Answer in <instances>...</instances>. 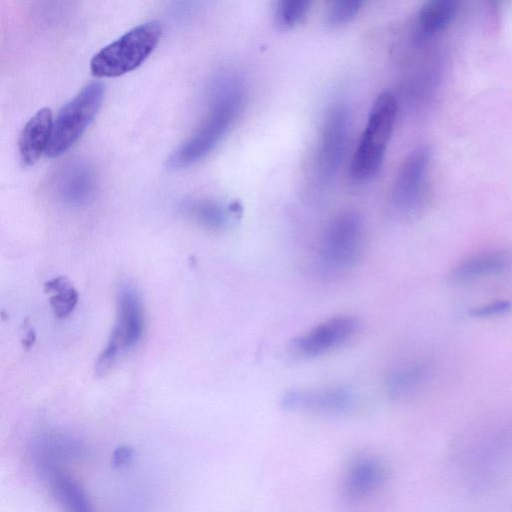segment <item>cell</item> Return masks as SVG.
I'll return each mask as SVG.
<instances>
[{"mask_svg":"<svg viewBox=\"0 0 512 512\" xmlns=\"http://www.w3.org/2000/svg\"><path fill=\"white\" fill-rule=\"evenodd\" d=\"M243 103L244 92L238 82L222 84L198 127L170 155L168 166L181 169L205 157L230 130L243 108Z\"/></svg>","mask_w":512,"mask_h":512,"instance_id":"6da1fadb","label":"cell"},{"mask_svg":"<svg viewBox=\"0 0 512 512\" xmlns=\"http://www.w3.org/2000/svg\"><path fill=\"white\" fill-rule=\"evenodd\" d=\"M398 109L397 98L389 91L375 99L350 160L349 170L354 180L366 181L378 172L393 134Z\"/></svg>","mask_w":512,"mask_h":512,"instance_id":"7a4b0ae2","label":"cell"},{"mask_svg":"<svg viewBox=\"0 0 512 512\" xmlns=\"http://www.w3.org/2000/svg\"><path fill=\"white\" fill-rule=\"evenodd\" d=\"M162 36L156 21L142 23L103 47L90 61L97 78L118 77L139 67L154 51Z\"/></svg>","mask_w":512,"mask_h":512,"instance_id":"3957f363","label":"cell"},{"mask_svg":"<svg viewBox=\"0 0 512 512\" xmlns=\"http://www.w3.org/2000/svg\"><path fill=\"white\" fill-rule=\"evenodd\" d=\"M104 92L101 82H90L60 109L53 122L47 156L61 155L78 140L99 111Z\"/></svg>","mask_w":512,"mask_h":512,"instance_id":"277c9868","label":"cell"},{"mask_svg":"<svg viewBox=\"0 0 512 512\" xmlns=\"http://www.w3.org/2000/svg\"><path fill=\"white\" fill-rule=\"evenodd\" d=\"M364 241L361 216L346 211L334 217L324 230L319 245V261L327 272H340L359 259Z\"/></svg>","mask_w":512,"mask_h":512,"instance_id":"5b68a950","label":"cell"},{"mask_svg":"<svg viewBox=\"0 0 512 512\" xmlns=\"http://www.w3.org/2000/svg\"><path fill=\"white\" fill-rule=\"evenodd\" d=\"M430 151L425 146L412 150L401 163L390 191V205L402 216H412L422 207L426 191Z\"/></svg>","mask_w":512,"mask_h":512,"instance_id":"8992f818","label":"cell"},{"mask_svg":"<svg viewBox=\"0 0 512 512\" xmlns=\"http://www.w3.org/2000/svg\"><path fill=\"white\" fill-rule=\"evenodd\" d=\"M348 135L346 107H331L323 119L314 158V173L320 184H328L337 174L346 152Z\"/></svg>","mask_w":512,"mask_h":512,"instance_id":"52a82bcc","label":"cell"},{"mask_svg":"<svg viewBox=\"0 0 512 512\" xmlns=\"http://www.w3.org/2000/svg\"><path fill=\"white\" fill-rule=\"evenodd\" d=\"M355 402L354 392L339 385L291 389L280 400L285 410L325 415L345 414Z\"/></svg>","mask_w":512,"mask_h":512,"instance_id":"ba28073f","label":"cell"},{"mask_svg":"<svg viewBox=\"0 0 512 512\" xmlns=\"http://www.w3.org/2000/svg\"><path fill=\"white\" fill-rule=\"evenodd\" d=\"M359 328L360 321L353 315L333 316L296 337L292 350L301 357H316L346 342Z\"/></svg>","mask_w":512,"mask_h":512,"instance_id":"9c48e42d","label":"cell"},{"mask_svg":"<svg viewBox=\"0 0 512 512\" xmlns=\"http://www.w3.org/2000/svg\"><path fill=\"white\" fill-rule=\"evenodd\" d=\"M97 180L93 168L86 162L75 160L63 165L53 179V190L64 204L81 207L95 196Z\"/></svg>","mask_w":512,"mask_h":512,"instance_id":"30bf717a","label":"cell"},{"mask_svg":"<svg viewBox=\"0 0 512 512\" xmlns=\"http://www.w3.org/2000/svg\"><path fill=\"white\" fill-rule=\"evenodd\" d=\"M117 321L109 343L121 348L136 345L143 334L144 312L138 291L130 284H123L117 296Z\"/></svg>","mask_w":512,"mask_h":512,"instance_id":"8fae6325","label":"cell"},{"mask_svg":"<svg viewBox=\"0 0 512 512\" xmlns=\"http://www.w3.org/2000/svg\"><path fill=\"white\" fill-rule=\"evenodd\" d=\"M385 480L386 468L379 459L359 456L348 465L343 478V493L349 500H364L376 493Z\"/></svg>","mask_w":512,"mask_h":512,"instance_id":"7c38bea8","label":"cell"},{"mask_svg":"<svg viewBox=\"0 0 512 512\" xmlns=\"http://www.w3.org/2000/svg\"><path fill=\"white\" fill-rule=\"evenodd\" d=\"M53 116L49 108L38 110L24 125L18 139L19 153L27 165L34 164L46 152L50 141Z\"/></svg>","mask_w":512,"mask_h":512,"instance_id":"4fadbf2b","label":"cell"},{"mask_svg":"<svg viewBox=\"0 0 512 512\" xmlns=\"http://www.w3.org/2000/svg\"><path fill=\"white\" fill-rule=\"evenodd\" d=\"M509 258L502 251H485L463 260L450 273L453 283H463L504 270Z\"/></svg>","mask_w":512,"mask_h":512,"instance_id":"5bb4252c","label":"cell"},{"mask_svg":"<svg viewBox=\"0 0 512 512\" xmlns=\"http://www.w3.org/2000/svg\"><path fill=\"white\" fill-rule=\"evenodd\" d=\"M463 0H427L419 11L417 29L431 37L445 30L456 17Z\"/></svg>","mask_w":512,"mask_h":512,"instance_id":"9a60e30c","label":"cell"},{"mask_svg":"<svg viewBox=\"0 0 512 512\" xmlns=\"http://www.w3.org/2000/svg\"><path fill=\"white\" fill-rule=\"evenodd\" d=\"M184 211L200 225L209 229L225 227L240 212L238 204H224L211 199H196L185 204Z\"/></svg>","mask_w":512,"mask_h":512,"instance_id":"2e32d148","label":"cell"},{"mask_svg":"<svg viewBox=\"0 0 512 512\" xmlns=\"http://www.w3.org/2000/svg\"><path fill=\"white\" fill-rule=\"evenodd\" d=\"M49 474V482L54 496L68 510L90 511L89 502L81 486L70 476L55 470L46 472Z\"/></svg>","mask_w":512,"mask_h":512,"instance_id":"e0dca14e","label":"cell"},{"mask_svg":"<svg viewBox=\"0 0 512 512\" xmlns=\"http://www.w3.org/2000/svg\"><path fill=\"white\" fill-rule=\"evenodd\" d=\"M44 291L51 294L49 302L55 316L59 319L70 315L77 305L78 293L70 280L64 276H58L46 282Z\"/></svg>","mask_w":512,"mask_h":512,"instance_id":"ac0fdd59","label":"cell"},{"mask_svg":"<svg viewBox=\"0 0 512 512\" xmlns=\"http://www.w3.org/2000/svg\"><path fill=\"white\" fill-rule=\"evenodd\" d=\"M427 367L422 363L409 364L394 371L387 381V393L392 399H400L411 392L423 381Z\"/></svg>","mask_w":512,"mask_h":512,"instance_id":"d6986e66","label":"cell"},{"mask_svg":"<svg viewBox=\"0 0 512 512\" xmlns=\"http://www.w3.org/2000/svg\"><path fill=\"white\" fill-rule=\"evenodd\" d=\"M313 0H277L275 21L279 28L288 30L299 24L307 14Z\"/></svg>","mask_w":512,"mask_h":512,"instance_id":"ffe728a7","label":"cell"},{"mask_svg":"<svg viewBox=\"0 0 512 512\" xmlns=\"http://www.w3.org/2000/svg\"><path fill=\"white\" fill-rule=\"evenodd\" d=\"M365 0H328L326 20L332 26L351 21L361 9Z\"/></svg>","mask_w":512,"mask_h":512,"instance_id":"44dd1931","label":"cell"},{"mask_svg":"<svg viewBox=\"0 0 512 512\" xmlns=\"http://www.w3.org/2000/svg\"><path fill=\"white\" fill-rule=\"evenodd\" d=\"M512 309V302L498 300L472 309L469 314L477 318L493 317L505 314Z\"/></svg>","mask_w":512,"mask_h":512,"instance_id":"7402d4cb","label":"cell"},{"mask_svg":"<svg viewBox=\"0 0 512 512\" xmlns=\"http://www.w3.org/2000/svg\"><path fill=\"white\" fill-rule=\"evenodd\" d=\"M120 348L112 343H107L106 348L99 355L95 363V374L99 377L106 375L112 368L118 356Z\"/></svg>","mask_w":512,"mask_h":512,"instance_id":"603a6c76","label":"cell"},{"mask_svg":"<svg viewBox=\"0 0 512 512\" xmlns=\"http://www.w3.org/2000/svg\"><path fill=\"white\" fill-rule=\"evenodd\" d=\"M135 454L131 446L124 445L114 450L112 454L111 466L113 469H121L127 466L133 459Z\"/></svg>","mask_w":512,"mask_h":512,"instance_id":"cb8c5ba5","label":"cell"},{"mask_svg":"<svg viewBox=\"0 0 512 512\" xmlns=\"http://www.w3.org/2000/svg\"><path fill=\"white\" fill-rule=\"evenodd\" d=\"M35 340H36L35 331L34 330H30V331L27 332L26 337L22 341L23 346L26 349H29L35 343Z\"/></svg>","mask_w":512,"mask_h":512,"instance_id":"d4e9b609","label":"cell"}]
</instances>
